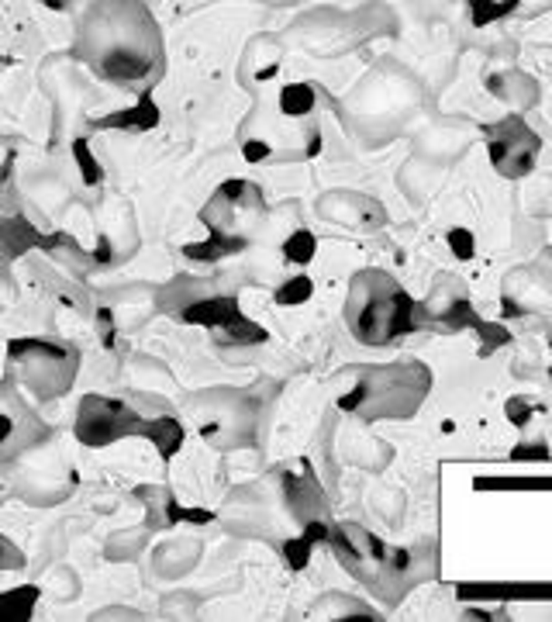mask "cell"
Masks as SVG:
<instances>
[{"label": "cell", "mask_w": 552, "mask_h": 622, "mask_svg": "<svg viewBox=\"0 0 552 622\" xmlns=\"http://www.w3.org/2000/svg\"><path fill=\"white\" fill-rule=\"evenodd\" d=\"M314 249H318V239L310 236L308 228H297L291 239L283 242V256L291 259V263H310Z\"/></svg>", "instance_id": "9c48e42d"}, {"label": "cell", "mask_w": 552, "mask_h": 622, "mask_svg": "<svg viewBox=\"0 0 552 622\" xmlns=\"http://www.w3.org/2000/svg\"><path fill=\"white\" fill-rule=\"evenodd\" d=\"M7 436H11V418H7V415H0V443H4Z\"/></svg>", "instance_id": "ac0fdd59"}, {"label": "cell", "mask_w": 552, "mask_h": 622, "mask_svg": "<svg viewBox=\"0 0 552 622\" xmlns=\"http://www.w3.org/2000/svg\"><path fill=\"white\" fill-rule=\"evenodd\" d=\"M518 4L515 0H504V4H469V17H473V25H487V21H494V17H504L511 15Z\"/></svg>", "instance_id": "8fae6325"}, {"label": "cell", "mask_w": 552, "mask_h": 622, "mask_svg": "<svg viewBox=\"0 0 552 622\" xmlns=\"http://www.w3.org/2000/svg\"><path fill=\"white\" fill-rule=\"evenodd\" d=\"M97 128H124V132H145V128H155L159 125V107L153 104V94L145 90L138 107L132 111H118V115H107V118H94Z\"/></svg>", "instance_id": "277c9868"}, {"label": "cell", "mask_w": 552, "mask_h": 622, "mask_svg": "<svg viewBox=\"0 0 552 622\" xmlns=\"http://www.w3.org/2000/svg\"><path fill=\"white\" fill-rule=\"evenodd\" d=\"M508 412H511V418H515L518 426H525V418H528L532 408H521V401H508Z\"/></svg>", "instance_id": "e0dca14e"}, {"label": "cell", "mask_w": 552, "mask_h": 622, "mask_svg": "<svg viewBox=\"0 0 552 622\" xmlns=\"http://www.w3.org/2000/svg\"><path fill=\"white\" fill-rule=\"evenodd\" d=\"M242 249H245V239H222V232H218V228H211V242H204V246H187V249H183V256L222 259V256H232V253H242Z\"/></svg>", "instance_id": "52a82bcc"}, {"label": "cell", "mask_w": 552, "mask_h": 622, "mask_svg": "<svg viewBox=\"0 0 552 622\" xmlns=\"http://www.w3.org/2000/svg\"><path fill=\"white\" fill-rule=\"evenodd\" d=\"M321 539H331L328 526H321V522H310L308 533L301 536V539H291V543L283 547V557L291 560L293 570H304V564H308V557H310V547H314V543H321Z\"/></svg>", "instance_id": "8992f818"}, {"label": "cell", "mask_w": 552, "mask_h": 622, "mask_svg": "<svg viewBox=\"0 0 552 622\" xmlns=\"http://www.w3.org/2000/svg\"><path fill=\"white\" fill-rule=\"evenodd\" d=\"M414 328V301L400 287H387V294H377L360 318H352V332L366 346L394 343L397 336H408Z\"/></svg>", "instance_id": "7a4b0ae2"}, {"label": "cell", "mask_w": 552, "mask_h": 622, "mask_svg": "<svg viewBox=\"0 0 552 622\" xmlns=\"http://www.w3.org/2000/svg\"><path fill=\"white\" fill-rule=\"evenodd\" d=\"M242 153H245L249 163H259V159H266V156H270V149H266L262 142H245V149H242Z\"/></svg>", "instance_id": "2e32d148"}, {"label": "cell", "mask_w": 552, "mask_h": 622, "mask_svg": "<svg viewBox=\"0 0 552 622\" xmlns=\"http://www.w3.org/2000/svg\"><path fill=\"white\" fill-rule=\"evenodd\" d=\"M124 432H145L153 436L159 453L170 460L172 453L183 443V429L172 418H155L145 422L135 412H128L121 401H107L101 395H86L84 408H80V422H76V439L84 446H107L111 439H118Z\"/></svg>", "instance_id": "6da1fadb"}, {"label": "cell", "mask_w": 552, "mask_h": 622, "mask_svg": "<svg viewBox=\"0 0 552 622\" xmlns=\"http://www.w3.org/2000/svg\"><path fill=\"white\" fill-rule=\"evenodd\" d=\"M314 107V90L308 84H291L280 90V111L291 115V118H301Z\"/></svg>", "instance_id": "ba28073f"}, {"label": "cell", "mask_w": 552, "mask_h": 622, "mask_svg": "<svg viewBox=\"0 0 552 622\" xmlns=\"http://www.w3.org/2000/svg\"><path fill=\"white\" fill-rule=\"evenodd\" d=\"M310 294H314L310 276H293V280H287V284L276 291V305H304Z\"/></svg>", "instance_id": "30bf717a"}, {"label": "cell", "mask_w": 552, "mask_h": 622, "mask_svg": "<svg viewBox=\"0 0 552 622\" xmlns=\"http://www.w3.org/2000/svg\"><path fill=\"white\" fill-rule=\"evenodd\" d=\"M166 516H170V522H180V518H190V522H211V512H193V508H176V505H166Z\"/></svg>", "instance_id": "9a60e30c"}, {"label": "cell", "mask_w": 552, "mask_h": 622, "mask_svg": "<svg viewBox=\"0 0 552 622\" xmlns=\"http://www.w3.org/2000/svg\"><path fill=\"white\" fill-rule=\"evenodd\" d=\"M38 595H42V591H38L34 585L4 591V595H0V622H32Z\"/></svg>", "instance_id": "5b68a950"}, {"label": "cell", "mask_w": 552, "mask_h": 622, "mask_svg": "<svg viewBox=\"0 0 552 622\" xmlns=\"http://www.w3.org/2000/svg\"><path fill=\"white\" fill-rule=\"evenodd\" d=\"M21 564H25V553L0 536V570H17Z\"/></svg>", "instance_id": "5bb4252c"}, {"label": "cell", "mask_w": 552, "mask_h": 622, "mask_svg": "<svg viewBox=\"0 0 552 622\" xmlns=\"http://www.w3.org/2000/svg\"><path fill=\"white\" fill-rule=\"evenodd\" d=\"M183 322L190 326H207L218 328L224 336V343H266V328L242 318L239 301L235 297H207V301H197L183 311Z\"/></svg>", "instance_id": "3957f363"}, {"label": "cell", "mask_w": 552, "mask_h": 622, "mask_svg": "<svg viewBox=\"0 0 552 622\" xmlns=\"http://www.w3.org/2000/svg\"><path fill=\"white\" fill-rule=\"evenodd\" d=\"M448 246H452V256L456 259L473 256V236L466 228H448Z\"/></svg>", "instance_id": "4fadbf2b"}, {"label": "cell", "mask_w": 552, "mask_h": 622, "mask_svg": "<svg viewBox=\"0 0 552 622\" xmlns=\"http://www.w3.org/2000/svg\"><path fill=\"white\" fill-rule=\"evenodd\" d=\"M73 153H76V163H80V170H84L86 184H101V166L94 163V156H90L84 138H76V142H73Z\"/></svg>", "instance_id": "7c38bea8"}]
</instances>
